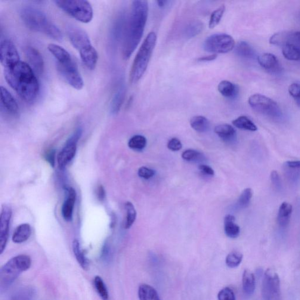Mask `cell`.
<instances>
[{"mask_svg": "<svg viewBox=\"0 0 300 300\" xmlns=\"http://www.w3.org/2000/svg\"><path fill=\"white\" fill-rule=\"evenodd\" d=\"M224 230L226 235L232 239H235L239 236L240 227L235 223L233 215H228L224 219Z\"/></svg>", "mask_w": 300, "mask_h": 300, "instance_id": "obj_22", "label": "cell"}, {"mask_svg": "<svg viewBox=\"0 0 300 300\" xmlns=\"http://www.w3.org/2000/svg\"><path fill=\"white\" fill-rule=\"evenodd\" d=\"M148 12L147 1L132 2L131 14L127 22L123 45L124 60H128L141 41L146 25Z\"/></svg>", "mask_w": 300, "mask_h": 300, "instance_id": "obj_1", "label": "cell"}, {"mask_svg": "<svg viewBox=\"0 0 300 300\" xmlns=\"http://www.w3.org/2000/svg\"><path fill=\"white\" fill-rule=\"evenodd\" d=\"M67 32L71 44L79 52L92 46L88 34L80 28L70 25Z\"/></svg>", "mask_w": 300, "mask_h": 300, "instance_id": "obj_13", "label": "cell"}, {"mask_svg": "<svg viewBox=\"0 0 300 300\" xmlns=\"http://www.w3.org/2000/svg\"><path fill=\"white\" fill-rule=\"evenodd\" d=\"M155 174L156 172L154 170L147 168L145 167H142L138 170L139 177L145 179L152 178Z\"/></svg>", "mask_w": 300, "mask_h": 300, "instance_id": "obj_45", "label": "cell"}, {"mask_svg": "<svg viewBox=\"0 0 300 300\" xmlns=\"http://www.w3.org/2000/svg\"><path fill=\"white\" fill-rule=\"evenodd\" d=\"M1 108L8 115L16 116L19 113L17 102L8 90L1 86Z\"/></svg>", "mask_w": 300, "mask_h": 300, "instance_id": "obj_15", "label": "cell"}, {"mask_svg": "<svg viewBox=\"0 0 300 300\" xmlns=\"http://www.w3.org/2000/svg\"><path fill=\"white\" fill-rule=\"evenodd\" d=\"M271 180L273 186L277 190H280L281 188V181L278 173L276 171H273L271 173Z\"/></svg>", "mask_w": 300, "mask_h": 300, "instance_id": "obj_47", "label": "cell"}, {"mask_svg": "<svg viewBox=\"0 0 300 300\" xmlns=\"http://www.w3.org/2000/svg\"><path fill=\"white\" fill-rule=\"evenodd\" d=\"M48 49L57 61V69L61 76L73 88L81 90L84 82L69 52L62 46L54 44H49Z\"/></svg>", "mask_w": 300, "mask_h": 300, "instance_id": "obj_3", "label": "cell"}, {"mask_svg": "<svg viewBox=\"0 0 300 300\" xmlns=\"http://www.w3.org/2000/svg\"><path fill=\"white\" fill-rule=\"evenodd\" d=\"M289 94L293 98L297 104L300 107V85L299 83H293L289 88Z\"/></svg>", "mask_w": 300, "mask_h": 300, "instance_id": "obj_43", "label": "cell"}, {"mask_svg": "<svg viewBox=\"0 0 300 300\" xmlns=\"http://www.w3.org/2000/svg\"><path fill=\"white\" fill-rule=\"evenodd\" d=\"M20 61L16 46L10 39L1 40L0 44V62L4 69L15 66Z\"/></svg>", "mask_w": 300, "mask_h": 300, "instance_id": "obj_11", "label": "cell"}, {"mask_svg": "<svg viewBox=\"0 0 300 300\" xmlns=\"http://www.w3.org/2000/svg\"><path fill=\"white\" fill-rule=\"evenodd\" d=\"M67 191V198L62 208V215L67 221H70L72 219L74 206L76 201V192L72 187L66 188Z\"/></svg>", "mask_w": 300, "mask_h": 300, "instance_id": "obj_17", "label": "cell"}, {"mask_svg": "<svg viewBox=\"0 0 300 300\" xmlns=\"http://www.w3.org/2000/svg\"><path fill=\"white\" fill-rule=\"evenodd\" d=\"M283 54L287 60L300 61V47L295 44H289L283 47Z\"/></svg>", "mask_w": 300, "mask_h": 300, "instance_id": "obj_33", "label": "cell"}, {"mask_svg": "<svg viewBox=\"0 0 300 300\" xmlns=\"http://www.w3.org/2000/svg\"><path fill=\"white\" fill-rule=\"evenodd\" d=\"M138 295L140 300H160L156 290L146 284H141L139 287Z\"/></svg>", "mask_w": 300, "mask_h": 300, "instance_id": "obj_28", "label": "cell"}, {"mask_svg": "<svg viewBox=\"0 0 300 300\" xmlns=\"http://www.w3.org/2000/svg\"><path fill=\"white\" fill-rule=\"evenodd\" d=\"M190 125L192 128L199 133H205L208 131L210 127L208 119L202 116L193 117L191 120Z\"/></svg>", "mask_w": 300, "mask_h": 300, "instance_id": "obj_31", "label": "cell"}, {"mask_svg": "<svg viewBox=\"0 0 300 300\" xmlns=\"http://www.w3.org/2000/svg\"><path fill=\"white\" fill-rule=\"evenodd\" d=\"M249 104L252 108L259 113L271 117L279 116L280 107L276 101L271 99L261 94L252 95L249 99Z\"/></svg>", "mask_w": 300, "mask_h": 300, "instance_id": "obj_9", "label": "cell"}, {"mask_svg": "<svg viewBox=\"0 0 300 300\" xmlns=\"http://www.w3.org/2000/svg\"><path fill=\"white\" fill-rule=\"evenodd\" d=\"M32 259L27 255H21L12 258L3 266L0 271V286L5 290L12 285L15 280L30 268Z\"/></svg>", "mask_w": 300, "mask_h": 300, "instance_id": "obj_6", "label": "cell"}, {"mask_svg": "<svg viewBox=\"0 0 300 300\" xmlns=\"http://www.w3.org/2000/svg\"><path fill=\"white\" fill-rule=\"evenodd\" d=\"M147 140L141 135H135L132 137L129 141L128 145L132 150L141 151L146 146Z\"/></svg>", "mask_w": 300, "mask_h": 300, "instance_id": "obj_36", "label": "cell"}, {"mask_svg": "<svg viewBox=\"0 0 300 300\" xmlns=\"http://www.w3.org/2000/svg\"><path fill=\"white\" fill-rule=\"evenodd\" d=\"M82 63L90 70H94L98 61V54L94 46H91L85 50L79 52Z\"/></svg>", "mask_w": 300, "mask_h": 300, "instance_id": "obj_19", "label": "cell"}, {"mask_svg": "<svg viewBox=\"0 0 300 300\" xmlns=\"http://www.w3.org/2000/svg\"><path fill=\"white\" fill-rule=\"evenodd\" d=\"M182 145L180 140L177 138H172L167 144V147L172 151H178L181 149Z\"/></svg>", "mask_w": 300, "mask_h": 300, "instance_id": "obj_46", "label": "cell"}, {"mask_svg": "<svg viewBox=\"0 0 300 300\" xmlns=\"http://www.w3.org/2000/svg\"><path fill=\"white\" fill-rule=\"evenodd\" d=\"M242 286L243 292L246 295L251 296L254 293L256 289L255 277L254 274L248 269L243 272Z\"/></svg>", "mask_w": 300, "mask_h": 300, "instance_id": "obj_26", "label": "cell"}, {"mask_svg": "<svg viewBox=\"0 0 300 300\" xmlns=\"http://www.w3.org/2000/svg\"><path fill=\"white\" fill-rule=\"evenodd\" d=\"M235 52L239 57L245 59H252L255 57V51L248 43L241 41L235 47Z\"/></svg>", "mask_w": 300, "mask_h": 300, "instance_id": "obj_30", "label": "cell"}, {"mask_svg": "<svg viewBox=\"0 0 300 300\" xmlns=\"http://www.w3.org/2000/svg\"><path fill=\"white\" fill-rule=\"evenodd\" d=\"M253 196L251 188H246L241 194L237 200V206L240 208H245L248 206Z\"/></svg>", "mask_w": 300, "mask_h": 300, "instance_id": "obj_42", "label": "cell"}, {"mask_svg": "<svg viewBox=\"0 0 300 300\" xmlns=\"http://www.w3.org/2000/svg\"><path fill=\"white\" fill-rule=\"evenodd\" d=\"M96 290L102 300H109V294L106 284L100 276H96L94 279Z\"/></svg>", "mask_w": 300, "mask_h": 300, "instance_id": "obj_35", "label": "cell"}, {"mask_svg": "<svg viewBox=\"0 0 300 300\" xmlns=\"http://www.w3.org/2000/svg\"><path fill=\"white\" fill-rule=\"evenodd\" d=\"M32 233V228L29 224H21L15 229L12 240L15 243H24L29 239Z\"/></svg>", "mask_w": 300, "mask_h": 300, "instance_id": "obj_20", "label": "cell"}, {"mask_svg": "<svg viewBox=\"0 0 300 300\" xmlns=\"http://www.w3.org/2000/svg\"><path fill=\"white\" fill-rule=\"evenodd\" d=\"M182 158L187 162H200L204 159V156L197 150H187L182 154Z\"/></svg>", "mask_w": 300, "mask_h": 300, "instance_id": "obj_41", "label": "cell"}, {"mask_svg": "<svg viewBox=\"0 0 300 300\" xmlns=\"http://www.w3.org/2000/svg\"><path fill=\"white\" fill-rule=\"evenodd\" d=\"M217 58V55L216 54H212L209 56H205V57H200L198 60L199 62H209L214 61L215 59Z\"/></svg>", "mask_w": 300, "mask_h": 300, "instance_id": "obj_51", "label": "cell"}, {"mask_svg": "<svg viewBox=\"0 0 300 300\" xmlns=\"http://www.w3.org/2000/svg\"><path fill=\"white\" fill-rule=\"evenodd\" d=\"M125 208L127 216L125 228L126 229H129L132 227V226L133 225L135 221L137 212H136L133 204L131 202H127L126 203Z\"/></svg>", "mask_w": 300, "mask_h": 300, "instance_id": "obj_37", "label": "cell"}, {"mask_svg": "<svg viewBox=\"0 0 300 300\" xmlns=\"http://www.w3.org/2000/svg\"><path fill=\"white\" fill-rule=\"evenodd\" d=\"M167 2H168V1H162V0H161V1H156L157 5L159 6V7L160 8L165 7L166 5V4H167Z\"/></svg>", "mask_w": 300, "mask_h": 300, "instance_id": "obj_53", "label": "cell"}, {"mask_svg": "<svg viewBox=\"0 0 300 300\" xmlns=\"http://www.w3.org/2000/svg\"><path fill=\"white\" fill-rule=\"evenodd\" d=\"M287 168L294 169H300V161H288L286 162Z\"/></svg>", "mask_w": 300, "mask_h": 300, "instance_id": "obj_49", "label": "cell"}, {"mask_svg": "<svg viewBox=\"0 0 300 300\" xmlns=\"http://www.w3.org/2000/svg\"><path fill=\"white\" fill-rule=\"evenodd\" d=\"M295 42L299 43L300 44V32H296L295 33Z\"/></svg>", "mask_w": 300, "mask_h": 300, "instance_id": "obj_54", "label": "cell"}, {"mask_svg": "<svg viewBox=\"0 0 300 300\" xmlns=\"http://www.w3.org/2000/svg\"><path fill=\"white\" fill-rule=\"evenodd\" d=\"M55 153L54 150H51L48 151L46 154V160L47 162L50 164V165L54 167L55 165Z\"/></svg>", "mask_w": 300, "mask_h": 300, "instance_id": "obj_50", "label": "cell"}, {"mask_svg": "<svg viewBox=\"0 0 300 300\" xmlns=\"http://www.w3.org/2000/svg\"><path fill=\"white\" fill-rule=\"evenodd\" d=\"M199 169L201 172L206 175L213 176L215 175L214 170H213L211 167L206 165H200L199 166Z\"/></svg>", "mask_w": 300, "mask_h": 300, "instance_id": "obj_48", "label": "cell"}, {"mask_svg": "<svg viewBox=\"0 0 300 300\" xmlns=\"http://www.w3.org/2000/svg\"><path fill=\"white\" fill-rule=\"evenodd\" d=\"M203 24L200 20H193L187 25L184 30V36L187 38H193L202 32Z\"/></svg>", "mask_w": 300, "mask_h": 300, "instance_id": "obj_29", "label": "cell"}, {"mask_svg": "<svg viewBox=\"0 0 300 300\" xmlns=\"http://www.w3.org/2000/svg\"><path fill=\"white\" fill-rule=\"evenodd\" d=\"M126 95V89L123 85L120 86L117 90L112 100L110 103V113L114 115L119 113L122 106L124 100H125Z\"/></svg>", "mask_w": 300, "mask_h": 300, "instance_id": "obj_25", "label": "cell"}, {"mask_svg": "<svg viewBox=\"0 0 300 300\" xmlns=\"http://www.w3.org/2000/svg\"><path fill=\"white\" fill-rule=\"evenodd\" d=\"M20 15L25 25L33 32L44 33L57 41L63 39L60 29L38 9L26 6L21 9Z\"/></svg>", "mask_w": 300, "mask_h": 300, "instance_id": "obj_4", "label": "cell"}, {"mask_svg": "<svg viewBox=\"0 0 300 300\" xmlns=\"http://www.w3.org/2000/svg\"><path fill=\"white\" fill-rule=\"evenodd\" d=\"M157 35L151 32L145 38L136 55L130 72L129 80L131 84H135L143 77L150 63L156 44Z\"/></svg>", "mask_w": 300, "mask_h": 300, "instance_id": "obj_5", "label": "cell"}, {"mask_svg": "<svg viewBox=\"0 0 300 300\" xmlns=\"http://www.w3.org/2000/svg\"><path fill=\"white\" fill-rule=\"evenodd\" d=\"M72 248L74 255H75L77 261L79 263L80 267L84 269V270H87L89 268L88 260L86 258L84 253L82 251L78 240L73 241Z\"/></svg>", "mask_w": 300, "mask_h": 300, "instance_id": "obj_32", "label": "cell"}, {"mask_svg": "<svg viewBox=\"0 0 300 300\" xmlns=\"http://www.w3.org/2000/svg\"><path fill=\"white\" fill-rule=\"evenodd\" d=\"M258 63L265 69L270 72H277L280 70L281 67L278 59L273 54L265 53L258 57Z\"/></svg>", "mask_w": 300, "mask_h": 300, "instance_id": "obj_18", "label": "cell"}, {"mask_svg": "<svg viewBox=\"0 0 300 300\" xmlns=\"http://www.w3.org/2000/svg\"><path fill=\"white\" fill-rule=\"evenodd\" d=\"M35 292L33 289L27 287L18 290L12 296L11 300H32Z\"/></svg>", "mask_w": 300, "mask_h": 300, "instance_id": "obj_38", "label": "cell"}, {"mask_svg": "<svg viewBox=\"0 0 300 300\" xmlns=\"http://www.w3.org/2000/svg\"><path fill=\"white\" fill-rule=\"evenodd\" d=\"M293 206L290 203L284 202L281 204L278 210L277 221L281 227H286L289 224Z\"/></svg>", "mask_w": 300, "mask_h": 300, "instance_id": "obj_21", "label": "cell"}, {"mask_svg": "<svg viewBox=\"0 0 300 300\" xmlns=\"http://www.w3.org/2000/svg\"><path fill=\"white\" fill-rule=\"evenodd\" d=\"M262 295L265 300H279L280 281L277 273L269 268L264 274L262 283Z\"/></svg>", "mask_w": 300, "mask_h": 300, "instance_id": "obj_10", "label": "cell"}, {"mask_svg": "<svg viewBox=\"0 0 300 300\" xmlns=\"http://www.w3.org/2000/svg\"><path fill=\"white\" fill-rule=\"evenodd\" d=\"M233 126L238 129L251 132L258 131V128H257L255 124L248 117L245 116L238 117V118L233 120Z\"/></svg>", "mask_w": 300, "mask_h": 300, "instance_id": "obj_34", "label": "cell"}, {"mask_svg": "<svg viewBox=\"0 0 300 300\" xmlns=\"http://www.w3.org/2000/svg\"><path fill=\"white\" fill-rule=\"evenodd\" d=\"M243 259L242 253L238 252H233L230 253L226 258V264L229 267L235 268L239 267Z\"/></svg>", "mask_w": 300, "mask_h": 300, "instance_id": "obj_40", "label": "cell"}, {"mask_svg": "<svg viewBox=\"0 0 300 300\" xmlns=\"http://www.w3.org/2000/svg\"><path fill=\"white\" fill-rule=\"evenodd\" d=\"M104 196H105V193H104V188H103V187L101 186L100 188H99V190H98L99 199H100L101 200H103Z\"/></svg>", "mask_w": 300, "mask_h": 300, "instance_id": "obj_52", "label": "cell"}, {"mask_svg": "<svg viewBox=\"0 0 300 300\" xmlns=\"http://www.w3.org/2000/svg\"><path fill=\"white\" fill-rule=\"evenodd\" d=\"M25 52L30 67L34 72L41 75L44 70V61L41 53L36 48L31 46H27Z\"/></svg>", "mask_w": 300, "mask_h": 300, "instance_id": "obj_16", "label": "cell"}, {"mask_svg": "<svg viewBox=\"0 0 300 300\" xmlns=\"http://www.w3.org/2000/svg\"><path fill=\"white\" fill-rule=\"evenodd\" d=\"M55 4L62 10L83 23H89L94 17L91 3L86 0H55Z\"/></svg>", "mask_w": 300, "mask_h": 300, "instance_id": "obj_7", "label": "cell"}, {"mask_svg": "<svg viewBox=\"0 0 300 300\" xmlns=\"http://www.w3.org/2000/svg\"><path fill=\"white\" fill-rule=\"evenodd\" d=\"M4 70V76L11 87L26 102L36 100L39 92V84L35 72L29 64L20 61Z\"/></svg>", "mask_w": 300, "mask_h": 300, "instance_id": "obj_2", "label": "cell"}, {"mask_svg": "<svg viewBox=\"0 0 300 300\" xmlns=\"http://www.w3.org/2000/svg\"><path fill=\"white\" fill-rule=\"evenodd\" d=\"M12 216V210L10 206L3 205L0 216V253L4 252L7 245L9 228Z\"/></svg>", "mask_w": 300, "mask_h": 300, "instance_id": "obj_14", "label": "cell"}, {"mask_svg": "<svg viewBox=\"0 0 300 300\" xmlns=\"http://www.w3.org/2000/svg\"><path fill=\"white\" fill-rule=\"evenodd\" d=\"M219 93L227 98L233 99L236 98L239 93L237 86L228 80H223L219 83L218 86Z\"/></svg>", "mask_w": 300, "mask_h": 300, "instance_id": "obj_27", "label": "cell"}, {"mask_svg": "<svg viewBox=\"0 0 300 300\" xmlns=\"http://www.w3.org/2000/svg\"><path fill=\"white\" fill-rule=\"evenodd\" d=\"M215 133L219 137L225 141H231L236 137V132L233 126L228 124H222L216 126Z\"/></svg>", "mask_w": 300, "mask_h": 300, "instance_id": "obj_23", "label": "cell"}, {"mask_svg": "<svg viewBox=\"0 0 300 300\" xmlns=\"http://www.w3.org/2000/svg\"><path fill=\"white\" fill-rule=\"evenodd\" d=\"M218 300H236L233 290L226 287L219 292L218 295Z\"/></svg>", "mask_w": 300, "mask_h": 300, "instance_id": "obj_44", "label": "cell"}, {"mask_svg": "<svg viewBox=\"0 0 300 300\" xmlns=\"http://www.w3.org/2000/svg\"><path fill=\"white\" fill-rule=\"evenodd\" d=\"M225 11V7L222 5L220 7L213 11L210 17L209 27L211 29H214L220 23L223 15Z\"/></svg>", "mask_w": 300, "mask_h": 300, "instance_id": "obj_39", "label": "cell"}, {"mask_svg": "<svg viewBox=\"0 0 300 300\" xmlns=\"http://www.w3.org/2000/svg\"><path fill=\"white\" fill-rule=\"evenodd\" d=\"M295 33L281 32L275 33L270 39L271 44L283 46L295 42Z\"/></svg>", "mask_w": 300, "mask_h": 300, "instance_id": "obj_24", "label": "cell"}, {"mask_svg": "<svg viewBox=\"0 0 300 300\" xmlns=\"http://www.w3.org/2000/svg\"><path fill=\"white\" fill-rule=\"evenodd\" d=\"M82 133V129L79 128L75 132L72 137L68 140L65 145L63 149L58 154L57 161L59 167L61 169L66 167L75 156L77 143L79 140Z\"/></svg>", "mask_w": 300, "mask_h": 300, "instance_id": "obj_12", "label": "cell"}, {"mask_svg": "<svg viewBox=\"0 0 300 300\" xmlns=\"http://www.w3.org/2000/svg\"><path fill=\"white\" fill-rule=\"evenodd\" d=\"M235 47L233 36L226 33H215L207 38L203 43V48L213 54H227Z\"/></svg>", "mask_w": 300, "mask_h": 300, "instance_id": "obj_8", "label": "cell"}]
</instances>
